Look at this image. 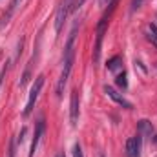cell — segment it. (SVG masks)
<instances>
[{"mask_svg":"<svg viewBox=\"0 0 157 157\" xmlns=\"http://www.w3.org/2000/svg\"><path fill=\"white\" fill-rule=\"evenodd\" d=\"M104 91H106V95L113 101V102H117L119 106H122V108H126V110H132L133 106H132V102L130 101H126L122 95H119V91L117 90H113L112 86H104Z\"/></svg>","mask_w":157,"mask_h":157,"instance_id":"5b68a950","label":"cell"},{"mask_svg":"<svg viewBox=\"0 0 157 157\" xmlns=\"http://www.w3.org/2000/svg\"><path fill=\"white\" fill-rule=\"evenodd\" d=\"M148 40L157 48V24H150L148 26Z\"/></svg>","mask_w":157,"mask_h":157,"instance_id":"30bf717a","label":"cell"},{"mask_svg":"<svg viewBox=\"0 0 157 157\" xmlns=\"http://www.w3.org/2000/svg\"><path fill=\"white\" fill-rule=\"evenodd\" d=\"M115 4H117V0H112L108 6H110V9L102 15V18H101V22L97 24V35H95V48H93V62H99V59H101V46H102V39H104V33H106V28H108V20H110V15H112V11L115 9Z\"/></svg>","mask_w":157,"mask_h":157,"instance_id":"7a4b0ae2","label":"cell"},{"mask_svg":"<svg viewBox=\"0 0 157 157\" xmlns=\"http://www.w3.org/2000/svg\"><path fill=\"white\" fill-rule=\"evenodd\" d=\"M73 55H75V29L71 31L70 39H68V44H66V51H64V68H62V73H60V78L57 82V95L62 97V91H64V86L70 78V73H71V66H73Z\"/></svg>","mask_w":157,"mask_h":157,"instance_id":"6da1fadb","label":"cell"},{"mask_svg":"<svg viewBox=\"0 0 157 157\" xmlns=\"http://www.w3.org/2000/svg\"><path fill=\"white\" fill-rule=\"evenodd\" d=\"M139 132L144 133V135H150L152 133V122L150 121H141L139 122Z\"/></svg>","mask_w":157,"mask_h":157,"instance_id":"8fae6325","label":"cell"},{"mask_svg":"<svg viewBox=\"0 0 157 157\" xmlns=\"http://www.w3.org/2000/svg\"><path fill=\"white\" fill-rule=\"evenodd\" d=\"M57 157H64V154H59V155H57Z\"/></svg>","mask_w":157,"mask_h":157,"instance_id":"d6986e66","label":"cell"},{"mask_svg":"<svg viewBox=\"0 0 157 157\" xmlns=\"http://www.w3.org/2000/svg\"><path fill=\"white\" fill-rule=\"evenodd\" d=\"M18 4H20V0H11L9 2V7H7V11L2 15V18H0V28L2 26H6L7 22H9V18L13 17V13L17 11V7H18Z\"/></svg>","mask_w":157,"mask_h":157,"instance_id":"9c48e42d","label":"cell"},{"mask_svg":"<svg viewBox=\"0 0 157 157\" xmlns=\"http://www.w3.org/2000/svg\"><path fill=\"white\" fill-rule=\"evenodd\" d=\"M141 2H143V0H133V4H132V9H137V7L141 6Z\"/></svg>","mask_w":157,"mask_h":157,"instance_id":"e0dca14e","label":"cell"},{"mask_svg":"<svg viewBox=\"0 0 157 157\" xmlns=\"http://www.w3.org/2000/svg\"><path fill=\"white\" fill-rule=\"evenodd\" d=\"M154 141H155V143H157V135H155V137H154Z\"/></svg>","mask_w":157,"mask_h":157,"instance_id":"ffe728a7","label":"cell"},{"mask_svg":"<svg viewBox=\"0 0 157 157\" xmlns=\"http://www.w3.org/2000/svg\"><path fill=\"white\" fill-rule=\"evenodd\" d=\"M73 157H84V154H82V146H80L78 143L73 146Z\"/></svg>","mask_w":157,"mask_h":157,"instance_id":"5bb4252c","label":"cell"},{"mask_svg":"<svg viewBox=\"0 0 157 157\" xmlns=\"http://www.w3.org/2000/svg\"><path fill=\"white\" fill-rule=\"evenodd\" d=\"M70 121H71V126H77L78 121V91L73 90L71 91V102H70Z\"/></svg>","mask_w":157,"mask_h":157,"instance_id":"52a82bcc","label":"cell"},{"mask_svg":"<svg viewBox=\"0 0 157 157\" xmlns=\"http://www.w3.org/2000/svg\"><path fill=\"white\" fill-rule=\"evenodd\" d=\"M6 77V68H4V70H2V73H0V84H2V78Z\"/></svg>","mask_w":157,"mask_h":157,"instance_id":"ac0fdd59","label":"cell"},{"mask_svg":"<svg viewBox=\"0 0 157 157\" xmlns=\"http://www.w3.org/2000/svg\"><path fill=\"white\" fill-rule=\"evenodd\" d=\"M44 133V119L40 117L39 122H37V130H35V135H33V141H31V148H29V157H35V152L39 148V143H40V137Z\"/></svg>","mask_w":157,"mask_h":157,"instance_id":"ba28073f","label":"cell"},{"mask_svg":"<svg viewBox=\"0 0 157 157\" xmlns=\"http://www.w3.org/2000/svg\"><path fill=\"white\" fill-rule=\"evenodd\" d=\"M42 86H44V75H39V77L35 78V84H33L31 91H29V99H28V104L24 108V117H29L31 115L33 106H35V101L39 99V93H40V90H42Z\"/></svg>","mask_w":157,"mask_h":157,"instance_id":"3957f363","label":"cell"},{"mask_svg":"<svg viewBox=\"0 0 157 157\" xmlns=\"http://www.w3.org/2000/svg\"><path fill=\"white\" fill-rule=\"evenodd\" d=\"M121 62H122V57H113V59H110V60H108V70H110V71H115V70H117L119 66H121Z\"/></svg>","mask_w":157,"mask_h":157,"instance_id":"7c38bea8","label":"cell"},{"mask_svg":"<svg viewBox=\"0 0 157 157\" xmlns=\"http://www.w3.org/2000/svg\"><path fill=\"white\" fill-rule=\"evenodd\" d=\"M115 82H117L119 88H126V86H128V80H126V73H121V75H117Z\"/></svg>","mask_w":157,"mask_h":157,"instance_id":"4fadbf2b","label":"cell"},{"mask_svg":"<svg viewBox=\"0 0 157 157\" xmlns=\"http://www.w3.org/2000/svg\"><path fill=\"white\" fill-rule=\"evenodd\" d=\"M9 157H15V143L11 141V144H9Z\"/></svg>","mask_w":157,"mask_h":157,"instance_id":"2e32d148","label":"cell"},{"mask_svg":"<svg viewBox=\"0 0 157 157\" xmlns=\"http://www.w3.org/2000/svg\"><path fill=\"white\" fill-rule=\"evenodd\" d=\"M71 4H73V0H62L60 7L57 9V17H55V29H57V33H60L66 17H68V13L71 11Z\"/></svg>","mask_w":157,"mask_h":157,"instance_id":"277c9868","label":"cell"},{"mask_svg":"<svg viewBox=\"0 0 157 157\" xmlns=\"http://www.w3.org/2000/svg\"><path fill=\"white\" fill-rule=\"evenodd\" d=\"M126 155L128 157H141V135L130 137L126 141Z\"/></svg>","mask_w":157,"mask_h":157,"instance_id":"8992f818","label":"cell"},{"mask_svg":"<svg viewBox=\"0 0 157 157\" xmlns=\"http://www.w3.org/2000/svg\"><path fill=\"white\" fill-rule=\"evenodd\" d=\"M84 2H86V0H73V4H71V11H75L77 7H80Z\"/></svg>","mask_w":157,"mask_h":157,"instance_id":"9a60e30c","label":"cell"}]
</instances>
